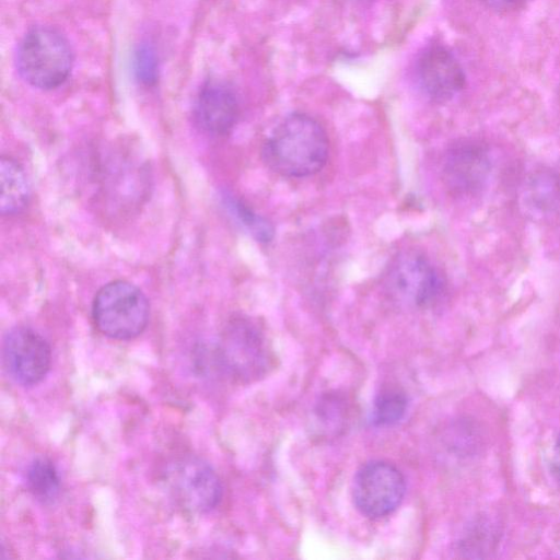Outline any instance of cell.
<instances>
[{"label":"cell","instance_id":"19","mask_svg":"<svg viewBox=\"0 0 560 560\" xmlns=\"http://www.w3.org/2000/svg\"><path fill=\"white\" fill-rule=\"evenodd\" d=\"M495 10H508L516 7L522 0H481Z\"/></svg>","mask_w":560,"mask_h":560},{"label":"cell","instance_id":"13","mask_svg":"<svg viewBox=\"0 0 560 560\" xmlns=\"http://www.w3.org/2000/svg\"><path fill=\"white\" fill-rule=\"evenodd\" d=\"M26 488L43 503L52 502L60 491V478L54 463L45 457L35 458L26 468Z\"/></svg>","mask_w":560,"mask_h":560},{"label":"cell","instance_id":"17","mask_svg":"<svg viewBox=\"0 0 560 560\" xmlns=\"http://www.w3.org/2000/svg\"><path fill=\"white\" fill-rule=\"evenodd\" d=\"M133 71L140 82L145 85L153 84L158 79L159 61L152 45L140 44L133 54Z\"/></svg>","mask_w":560,"mask_h":560},{"label":"cell","instance_id":"16","mask_svg":"<svg viewBox=\"0 0 560 560\" xmlns=\"http://www.w3.org/2000/svg\"><path fill=\"white\" fill-rule=\"evenodd\" d=\"M229 206L242 224L259 242H269L273 236L272 225L238 200L230 199Z\"/></svg>","mask_w":560,"mask_h":560},{"label":"cell","instance_id":"7","mask_svg":"<svg viewBox=\"0 0 560 560\" xmlns=\"http://www.w3.org/2000/svg\"><path fill=\"white\" fill-rule=\"evenodd\" d=\"M2 361L14 383L33 386L42 382L50 369V346L36 330L18 326L3 338Z\"/></svg>","mask_w":560,"mask_h":560},{"label":"cell","instance_id":"8","mask_svg":"<svg viewBox=\"0 0 560 560\" xmlns=\"http://www.w3.org/2000/svg\"><path fill=\"white\" fill-rule=\"evenodd\" d=\"M177 503L192 513H208L220 503L223 488L215 470L197 457L182 458L168 471Z\"/></svg>","mask_w":560,"mask_h":560},{"label":"cell","instance_id":"11","mask_svg":"<svg viewBox=\"0 0 560 560\" xmlns=\"http://www.w3.org/2000/svg\"><path fill=\"white\" fill-rule=\"evenodd\" d=\"M240 106L234 91L226 84H205L195 101L194 116L198 126L212 136H225L235 126Z\"/></svg>","mask_w":560,"mask_h":560},{"label":"cell","instance_id":"2","mask_svg":"<svg viewBox=\"0 0 560 560\" xmlns=\"http://www.w3.org/2000/svg\"><path fill=\"white\" fill-rule=\"evenodd\" d=\"M211 358L217 372L243 383L264 376L272 360L265 335L246 318L232 319L224 327Z\"/></svg>","mask_w":560,"mask_h":560},{"label":"cell","instance_id":"5","mask_svg":"<svg viewBox=\"0 0 560 560\" xmlns=\"http://www.w3.org/2000/svg\"><path fill=\"white\" fill-rule=\"evenodd\" d=\"M385 285L396 301L413 307H428L443 294L445 283L429 258L408 250L398 255L389 266Z\"/></svg>","mask_w":560,"mask_h":560},{"label":"cell","instance_id":"14","mask_svg":"<svg viewBox=\"0 0 560 560\" xmlns=\"http://www.w3.org/2000/svg\"><path fill=\"white\" fill-rule=\"evenodd\" d=\"M523 198L529 209L540 213L551 211L560 199V180L549 171L533 174L524 188Z\"/></svg>","mask_w":560,"mask_h":560},{"label":"cell","instance_id":"4","mask_svg":"<svg viewBox=\"0 0 560 560\" xmlns=\"http://www.w3.org/2000/svg\"><path fill=\"white\" fill-rule=\"evenodd\" d=\"M150 314L148 299L135 284L115 280L102 287L92 304L95 327L104 336L128 340L147 327Z\"/></svg>","mask_w":560,"mask_h":560},{"label":"cell","instance_id":"3","mask_svg":"<svg viewBox=\"0 0 560 560\" xmlns=\"http://www.w3.org/2000/svg\"><path fill=\"white\" fill-rule=\"evenodd\" d=\"M72 50L67 38L57 30L39 26L31 30L16 51V67L31 85L50 90L61 85L70 74Z\"/></svg>","mask_w":560,"mask_h":560},{"label":"cell","instance_id":"9","mask_svg":"<svg viewBox=\"0 0 560 560\" xmlns=\"http://www.w3.org/2000/svg\"><path fill=\"white\" fill-rule=\"evenodd\" d=\"M417 80L434 101L445 102L465 86V73L451 51L440 45L425 48L416 63Z\"/></svg>","mask_w":560,"mask_h":560},{"label":"cell","instance_id":"18","mask_svg":"<svg viewBox=\"0 0 560 560\" xmlns=\"http://www.w3.org/2000/svg\"><path fill=\"white\" fill-rule=\"evenodd\" d=\"M551 471L553 478L560 485V435L558 436L552 450Z\"/></svg>","mask_w":560,"mask_h":560},{"label":"cell","instance_id":"10","mask_svg":"<svg viewBox=\"0 0 560 560\" xmlns=\"http://www.w3.org/2000/svg\"><path fill=\"white\" fill-rule=\"evenodd\" d=\"M490 171V162L483 147L472 141H459L446 151L443 161V179L456 194L479 190Z\"/></svg>","mask_w":560,"mask_h":560},{"label":"cell","instance_id":"6","mask_svg":"<svg viewBox=\"0 0 560 560\" xmlns=\"http://www.w3.org/2000/svg\"><path fill=\"white\" fill-rule=\"evenodd\" d=\"M406 482L400 470L390 463L373 460L355 474L352 495L357 509L377 518L393 513L401 503Z\"/></svg>","mask_w":560,"mask_h":560},{"label":"cell","instance_id":"12","mask_svg":"<svg viewBox=\"0 0 560 560\" xmlns=\"http://www.w3.org/2000/svg\"><path fill=\"white\" fill-rule=\"evenodd\" d=\"M1 201L3 215L20 212L30 198V185L22 166L13 159L2 156L0 161Z\"/></svg>","mask_w":560,"mask_h":560},{"label":"cell","instance_id":"1","mask_svg":"<svg viewBox=\"0 0 560 560\" xmlns=\"http://www.w3.org/2000/svg\"><path fill=\"white\" fill-rule=\"evenodd\" d=\"M328 156L323 127L305 114L285 117L262 145L267 166L285 177H306L319 172Z\"/></svg>","mask_w":560,"mask_h":560},{"label":"cell","instance_id":"15","mask_svg":"<svg viewBox=\"0 0 560 560\" xmlns=\"http://www.w3.org/2000/svg\"><path fill=\"white\" fill-rule=\"evenodd\" d=\"M408 407L404 392L397 388L382 390L375 398L372 408V422L377 427L393 425L399 422Z\"/></svg>","mask_w":560,"mask_h":560}]
</instances>
